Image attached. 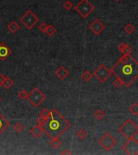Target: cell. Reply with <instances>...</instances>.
<instances>
[{
  "label": "cell",
  "mask_w": 138,
  "mask_h": 155,
  "mask_svg": "<svg viewBox=\"0 0 138 155\" xmlns=\"http://www.w3.org/2000/svg\"><path fill=\"white\" fill-rule=\"evenodd\" d=\"M122 149L124 152L129 155H137L138 154V141L129 138L128 141L123 146Z\"/></svg>",
  "instance_id": "obj_9"
},
{
  "label": "cell",
  "mask_w": 138,
  "mask_h": 155,
  "mask_svg": "<svg viewBox=\"0 0 138 155\" xmlns=\"http://www.w3.org/2000/svg\"><path fill=\"white\" fill-rule=\"evenodd\" d=\"M76 136H78V138L79 140H84L87 136V133L83 129H79L76 133Z\"/></svg>",
  "instance_id": "obj_22"
},
{
  "label": "cell",
  "mask_w": 138,
  "mask_h": 155,
  "mask_svg": "<svg viewBox=\"0 0 138 155\" xmlns=\"http://www.w3.org/2000/svg\"><path fill=\"white\" fill-rule=\"evenodd\" d=\"M56 76L60 79V80H64L69 76V70L66 69V67L61 66L56 70Z\"/></svg>",
  "instance_id": "obj_12"
},
{
  "label": "cell",
  "mask_w": 138,
  "mask_h": 155,
  "mask_svg": "<svg viewBox=\"0 0 138 155\" xmlns=\"http://www.w3.org/2000/svg\"><path fill=\"white\" fill-rule=\"evenodd\" d=\"M19 22L28 30H31L35 27V25L39 22L38 17L31 11H27L20 18Z\"/></svg>",
  "instance_id": "obj_6"
},
{
  "label": "cell",
  "mask_w": 138,
  "mask_h": 155,
  "mask_svg": "<svg viewBox=\"0 0 138 155\" xmlns=\"http://www.w3.org/2000/svg\"><path fill=\"white\" fill-rule=\"evenodd\" d=\"M4 79H5V76L3 75V74L0 73V86H3V81H4Z\"/></svg>",
  "instance_id": "obj_30"
},
{
  "label": "cell",
  "mask_w": 138,
  "mask_h": 155,
  "mask_svg": "<svg viewBox=\"0 0 138 155\" xmlns=\"http://www.w3.org/2000/svg\"><path fill=\"white\" fill-rule=\"evenodd\" d=\"M0 102H1V98H0Z\"/></svg>",
  "instance_id": "obj_33"
},
{
  "label": "cell",
  "mask_w": 138,
  "mask_h": 155,
  "mask_svg": "<svg viewBox=\"0 0 138 155\" xmlns=\"http://www.w3.org/2000/svg\"><path fill=\"white\" fill-rule=\"evenodd\" d=\"M114 1H116V2H119V1H120V0H114Z\"/></svg>",
  "instance_id": "obj_32"
},
{
  "label": "cell",
  "mask_w": 138,
  "mask_h": 155,
  "mask_svg": "<svg viewBox=\"0 0 138 155\" xmlns=\"http://www.w3.org/2000/svg\"><path fill=\"white\" fill-rule=\"evenodd\" d=\"M44 133V130H43V127L40 124H37L36 126L32 127L31 129H30V133H31L32 136L36 137V138H39L41 137L42 133Z\"/></svg>",
  "instance_id": "obj_13"
},
{
  "label": "cell",
  "mask_w": 138,
  "mask_h": 155,
  "mask_svg": "<svg viewBox=\"0 0 138 155\" xmlns=\"http://www.w3.org/2000/svg\"><path fill=\"white\" fill-rule=\"evenodd\" d=\"M61 141L59 139V137H56V138H51V141L49 144L52 148L54 149H58L60 146H61Z\"/></svg>",
  "instance_id": "obj_17"
},
{
  "label": "cell",
  "mask_w": 138,
  "mask_h": 155,
  "mask_svg": "<svg viewBox=\"0 0 138 155\" xmlns=\"http://www.w3.org/2000/svg\"><path fill=\"white\" fill-rule=\"evenodd\" d=\"M118 132L127 139H129L132 138L134 134L138 133V127L133 120L128 119L120 125L118 129Z\"/></svg>",
  "instance_id": "obj_3"
},
{
  "label": "cell",
  "mask_w": 138,
  "mask_h": 155,
  "mask_svg": "<svg viewBox=\"0 0 138 155\" xmlns=\"http://www.w3.org/2000/svg\"><path fill=\"white\" fill-rule=\"evenodd\" d=\"M72 154V153L70 152V151H69L68 149H64L62 152L61 153V154H62V155H64V154Z\"/></svg>",
  "instance_id": "obj_31"
},
{
  "label": "cell",
  "mask_w": 138,
  "mask_h": 155,
  "mask_svg": "<svg viewBox=\"0 0 138 155\" xmlns=\"http://www.w3.org/2000/svg\"><path fill=\"white\" fill-rule=\"evenodd\" d=\"M47 28H48V25L45 24V23H42V24H41L40 26H39V29L41 30V32H44L46 31Z\"/></svg>",
  "instance_id": "obj_29"
},
{
  "label": "cell",
  "mask_w": 138,
  "mask_h": 155,
  "mask_svg": "<svg viewBox=\"0 0 138 155\" xmlns=\"http://www.w3.org/2000/svg\"><path fill=\"white\" fill-rule=\"evenodd\" d=\"M27 99L34 108H38L46 99V96L38 87H35L28 94Z\"/></svg>",
  "instance_id": "obj_4"
},
{
  "label": "cell",
  "mask_w": 138,
  "mask_h": 155,
  "mask_svg": "<svg viewBox=\"0 0 138 155\" xmlns=\"http://www.w3.org/2000/svg\"><path fill=\"white\" fill-rule=\"evenodd\" d=\"M94 6L89 0H80V2L74 6V9L83 19H87L94 11Z\"/></svg>",
  "instance_id": "obj_5"
},
{
  "label": "cell",
  "mask_w": 138,
  "mask_h": 155,
  "mask_svg": "<svg viewBox=\"0 0 138 155\" xmlns=\"http://www.w3.org/2000/svg\"><path fill=\"white\" fill-rule=\"evenodd\" d=\"M89 29H90L91 32L94 33V35L98 36L99 35L101 32L105 29V26H104V24L101 22L99 19H95L93 22H91L90 24Z\"/></svg>",
  "instance_id": "obj_10"
},
{
  "label": "cell",
  "mask_w": 138,
  "mask_h": 155,
  "mask_svg": "<svg viewBox=\"0 0 138 155\" xmlns=\"http://www.w3.org/2000/svg\"><path fill=\"white\" fill-rule=\"evenodd\" d=\"M124 31H125L129 35H131L136 31V28L132 25V24H128L127 25L124 27Z\"/></svg>",
  "instance_id": "obj_23"
},
{
  "label": "cell",
  "mask_w": 138,
  "mask_h": 155,
  "mask_svg": "<svg viewBox=\"0 0 138 155\" xmlns=\"http://www.w3.org/2000/svg\"><path fill=\"white\" fill-rule=\"evenodd\" d=\"M10 121L7 120L3 116V115L0 114V135L9 127Z\"/></svg>",
  "instance_id": "obj_15"
},
{
  "label": "cell",
  "mask_w": 138,
  "mask_h": 155,
  "mask_svg": "<svg viewBox=\"0 0 138 155\" xmlns=\"http://www.w3.org/2000/svg\"><path fill=\"white\" fill-rule=\"evenodd\" d=\"M7 29L9 30L10 32H11L12 34H15L16 32H17L20 29V26L19 25V24L16 21H11L9 24L7 25Z\"/></svg>",
  "instance_id": "obj_16"
},
{
  "label": "cell",
  "mask_w": 138,
  "mask_h": 155,
  "mask_svg": "<svg viewBox=\"0 0 138 155\" xmlns=\"http://www.w3.org/2000/svg\"><path fill=\"white\" fill-rule=\"evenodd\" d=\"M92 77H93V74H92L89 70H85L82 74V80L86 82H88L89 81H91Z\"/></svg>",
  "instance_id": "obj_20"
},
{
  "label": "cell",
  "mask_w": 138,
  "mask_h": 155,
  "mask_svg": "<svg viewBox=\"0 0 138 155\" xmlns=\"http://www.w3.org/2000/svg\"><path fill=\"white\" fill-rule=\"evenodd\" d=\"M44 32H45L49 36H53L56 32V29L53 24H49V25H48L47 29H46V31Z\"/></svg>",
  "instance_id": "obj_21"
},
{
  "label": "cell",
  "mask_w": 138,
  "mask_h": 155,
  "mask_svg": "<svg viewBox=\"0 0 138 155\" xmlns=\"http://www.w3.org/2000/svg\"><path fill=\"white\" fill-rule=\"evenodd\" d=\"M0 19H1V18H0Z\"/></svg>",
  "instance_id": "obj_34"
},
{
  "label": "cell",
  "mask_w": 138,
  "mask_h": 155,
  "mask_svg": "<svg viewBox=\"0 0 138 155\" xmlns=\"http://www.w3.org/2000/svg\"><path fill=\"white\" fill-rule=\"evenodd\" d=\"M14 129L16 133H21L24 130V125L20 122H17V123L14 125Z\"/></svg>",
  "instance_id": "obj_26"
},
{
  "label": "cell",
  "mask_w": 138,
  "mask_h": 155,
  "mask_svg": "<svg viewBox=\"0 0 138 155\" xmlns=\"http://www.w3.org/2000/svg\"><path fill=\"white\" fill-rule=\"evenodd\" d=\"M111 74H112L111 70H108L104 65L99 66V67H98L97 69L94 70V74H93V75L102 83L106 82L107 79H109Z\"/></svg>",
  "instance_id": "obj_8"
},
{
  "label": "cell",
  "mask_w": 138,
  "mask_h": 155,
  "mask_svg": "<svg viewBox=\"0 0 138 155\" xmlns=\"http://www.w3.org/2000/svg\"><path fill=\"white\" fill-rule=\"evenodd\" d=\"M11 54V50L5 43L0 42V59L4 61Z\"/></svg>",
  "instance_id": "obj_11"
},
{
  "label": "cell",
  "mask_w": 138,
  "mask_h": 155,
  "mask_svg": "<svg viewBox=\"0 0 138 155\" xmlns=\"http://www.w3.org/2000/svg\"><path fill=\"white\" fill-rule=\"evenodd\" d=\"M118 49L122 53L123 55H131L132 53V47L124 42H122L118 45Z\"/></svg>",
  "instance_id": "obj_14"
},
{
  "label": "cell",
  "mask_w": 138,
  "mask_h": 155,
  "mask_svg": "<svg viewBox=\"0 0 138 155\" xmlns=\"http://www.w3.org/2000/svg\"><path fill=\"white\" fill-rule=\"evenodd\" d=\"M73 3L70 2V1H66L65 3L62 4V7L66 11H70V10L73 8Z\"/></svg>",
  "instance_id": "obj_27"
},
{
  "label": "cell",
  "mask_w": 138,
  "mask_h": 155,
  "mask_svg": "<svg viewBox=\"0 0 138 155\" xmlns=\"http://www.w3.org/2000/svg\"><path fill=\"white\" fill-rule=\"evenodd\" d=\"M45 134L50 138L60 137L70 126V123L63 117L56 109L50 111V115L47 120L41 124Z\"/></svg>",
  "instance_id": "obj_2"
},
{
  "label": "cell",
  "mask_w": 138,
  "mask_h": 155,
  "mask_svg": "<svg viewBox=\"0 0 138 155\" xmlns=\"http://www.w3.org/2000/svg\"><path fill=\"white\" fill-rule=\"evenodd\" d=\"M99 143L103 149L107 150V151H110L111 149H112V148H114L116 145V140L113 137L112 135H111L110 133H106L99 139Z\"/></svg>",
  "instance_id": "obj_7"
},
{
  "label": "cell",
  "mask_w": 138,
  "mask_h": 155,
  "mask_svg": "<svg viewBox=\"0 0 138 155\" xmlns=\"http://www.w3.org/2000/svg\"><path fill=\"white\" fill-rule=\"evenodd\" d=\"M105 112H104L103 110L101 109H99V110H96V111L94 112V117L98 120H103L105 117Z\"/></svg>",
  "instance_id": "obj_18"
},
{
  "label": "cell",
  "mask_w": 138,
  "mask_h": 155,
  "mask_svg": "<svg viewBox=\"0 0 138 155\" xmlns=\"http://www.w3.org/2000/svg\"><path fill=\"white\" fill-rule=\"evenodd\" d=\"M13 85V80L9 76H5L4 81H3V86L6 89H10Z\"/></svg>",
  "instance_id": "obj_19"
},
{
  "label": "cell",
  "mask_w": 138,
  "mask_h": 155,
  "mask_svg": "<svg viewBox=\"0 0 138 155\" xmlns=\"http://www.w3.org/2000/svg\"><path fill=\"white\" fill-rule=\"evenodd\" d=\"M112 84L115 86L116 87H117V88H119V87H121L123 86V83L121 82V81H120L119 79H117V78H116V80L112 82Z\"/></svg>",
  "instance_id": "obj_28"
},
{
  "label": "cell",
  "mask_w": 138,
  "mask_h": 155,
  "mask_svg": "<svg viewBox=\"0 0 138 155\" xmlns=\"http://www.w3.org/2000/svg\"><path fill=\"white\" fill-rule=\"evenodd\" d=\"M129 111L132 113L133 116H137L138 115V104L137 103H134L133 104H132V106L129 108Z\"/></svg>",
  "instance_id": "obj_24"
},
{
  "label": "cell",
  "mask_w": 138,
  "mask_h": 155,
  "mask_svg": "<svg viewBox=\"0 0 138 155\" xmlns=\"http://www.w3.org/2000/svg\"><path fill=\"white\" fill-rule=\"evenodd\" d=\"M110 70L123 86L129 87L138 78V62L131 55H123Z\"/></svg>",
  "instance_id": "obj_1"
},
{
  "label": "cell",
  "mask_w": 138,
  "mask_h": 155,
  "mask_svg": "<svg viewBox=\"0 0 138 155\" xmlns=\"http://www.w3.org/2000/svg\"><path fill=\"white\" fill-rule=\"evenodd\" d=\"M28 92L26 91L24 89H22V90H20L19 92H18V97H19V99H21V100H24V99H27V97H28Z\"/></svg>",
  "instance_id": "obj_25"
}]
</instances>
